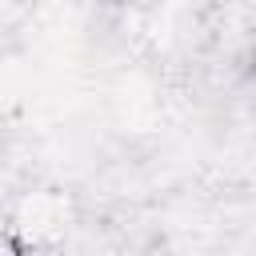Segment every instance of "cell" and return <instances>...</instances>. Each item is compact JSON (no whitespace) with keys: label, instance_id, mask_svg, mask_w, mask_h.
I'll return each mask as SVG.
<instances>
[]
</instances>
